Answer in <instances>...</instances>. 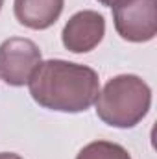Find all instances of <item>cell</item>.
Listing matches in <instances>:
<instances>
[{
  "label": "cell",
  "mask_w": 157,
  "mask_h": 159,
  "mask_svg": "<svg viewBox=\"0 0 157 159\" xmlns=\"http://www.w3.org/2000/svg\"><path fill=\"white\" fill-rule=\"evenodd\" d=\"M76 159H131L129 152L117 143L92 141L78 152Z\"/></svg>",
  "instance_id": "52a82bcc"
},
{
  "label": "cell",
  "mask_w": 157,
  "mask_h": 159,
  "mask_svg": "<svg viewBox=\"0 0 157 159\" xmlns=\"http://www.w3.org/2000/svg\"><path fill=\"white\" fill-rule=\"evenodd\" d=\"M41 61V50L32 39L9 37L0 44V78L11 87L28 85Z\"/></svg>",
  "instance_id": "277c9868"
},
{
  "label": "cell",
  "mask_w": 157,
  "mask_h": 159,
  "mask_svg": "<svg viewBox=\"0 0 157 159\" xmlns=\"http://www.w3.org/2000/svg\"><path fill=\"white\" fill-rule=\"evenodd\" d=\"M2 6H4V0H0V9H2Z\"/></svg>",
  "instance_id": "30bf717a"
},
{
  "label": "cell",
  "mask_w": 157,
  "mask_h": 159,
  "mask_svg": "<svg viewBox=\"0 0 157 159\" xmlns=\"http://www.w3.org/2000/svg\"><path fill=\"white\" fill-rule=\"evenodd\" d=\"M94 106L98 119L107 126L135 128L152 107V89L135 74H118L104 85Z\"/></svg>",
  "instance_id": "7a4b0ae2"
},
{
  "label": "cell",
  "mask_w": 157,
  "mask_h": 159,
  "mask_svg": "<svg viewBox=\"0 0 157 159\" xmlns=\"http://www.w3.org/2000/svg\"><path fill=\"white\" fill-rule=\"evenodd\" d=\"M65 0H15L17 20L30 30H46L63 13Z\"/></svg>",
  "instance_id": "8992f818"
},
{
  "label": "cell",
  "mask_w": 157,
  "mask_h": 159,
  "mask_svg": "<svg viewBox=\"0 0 157 159\" xmlns=\"http://www.w3.org/2000/svg\"><path fill=\"white\" fill-rule=\"evenodd\" d=\"M113 22L124 41L148 43L157 34V2L118 0L113 6Z\"/></svg>",
  "instance_id": "3957f363"
},
{
  "label": "cell",
  "mask_w": 157,
  "mask_h": 159,
  "mask_svg": "<svg viewBox=\"0 0 157 159\" xmlns=\"http://www.w3.org/2000/svg\"><path fill=\"white\" fill-rule=\"evenodd\" d=\"M32 98L41 107L59 113L87 111L98 93V72L87 65L65 59L41 61L28 81Z\"/></svg>",
  "instance_id": "6da1fadb"
},
{
  "label": "cell",
  "mask_w": 157,
  "mask_h": 159,
  "mask_svg": "<svg viewBox=\"0 0 157 159\" xmlns=\"http://www.w3.org/2000/svg\"><path fill=\"white\" fill-rule=\"evenodd\" d=\"M105 35V19L102 13L92 9H83L74 13L63 32L61 41L63 46L72 54H87L94 50Z\"/></svg>",
  "instance_id": "5b68a950"
},
{
  "label": "cell",
  "mask_w": 157,
  "mask_h": 159,
  "mask_svg": "<svg viewBox=\"0 0 157 159\" xmlns=\"http://www.w3.org/2000/svg\"><path fill=\"white\" fill-rule=\"evenodd\" d=\"M98 2H100L102 6H107V7H113V6L117 4L118 0H98Z\"/></svg>",
  "instance_id": "9c48e42d"
},
{
  "label": "cell",
  "mask_w": 157,
  "mask_h": 159,
  "mask_svg": "<svg viewBox=\"0 0 157 159\" xmlns=\"http://www.w3.org/2000/svg\"><path fill=\"white\" fill-rule=\"evenodd\" d=\"M0 159H22L19 154H13V152H2Z\"/></svg>",
  "instance_id": "ba28073f"
}]
</instances>
